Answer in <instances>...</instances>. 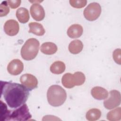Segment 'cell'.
<instances>
[{
  "label": "cell",
  "mask_w": 121,
  "mask_h": 121,
  "mask_svg": "<svg viewBox=\"0 0 121 121\" xmlns=\"http://www.w3.org/2000/svg\"><path fill=\"white\" fill-rule=\"evenodd\" d=\"M39 45V42L36 39L32 38L27 40L21 49L22 58L26 60L34 59L38 53Z\"/></svg>",
  "instance_id": "3"
},
{
  "label": "cell",
  "mask_w": 121,
  "mask_h": 121,
  "mask_svg": "<svg viewBox=\"0 0 121 121\" xmlns=\"http://www.w3.org/2000/svg\"><path fill=\"white\" fill-rule=\"evenodd\" d=\"M47 98L51 105L54 107L60 106L65 102L67 98V93L60 86L52 85L47 90Z\"/></svg>",
  "instance_id": "2"
},
{
  "label": "cell",
  "mask_w": 121,
  "mask_h": 121,
  "mask_svg": "<svg viewBox=\"0 0 121 121\" xmlns=\"http://www.w3.org/2000/svg\"><path fill=\"white\" fill-rule=\"evenodd\" d=\"M21 83L29 90L37 88L38 80L36 78L30 74H24L20 78Z\"/></svg>",
  "instance_id": "8"
},
{
  "label": "cell",
  "mask_w": 121,
  "mask_h": 121,
  "mask_svg": "<svg viewBox=\"0 0 121 121\" xmlns=\"http://www.w3.org/2000/svg\"><path fill=\"white\" fill-rule=\"evenodd\" d=\"M21 1L20 0H8L7 2L8 5L10 6V7L11 9H16L18 7H19L20 5Z\"/></svg>",
  "instance_id": "25"
},
{
  "label": "cell",
  "mask_w": 121,
  "mask_h": 121,
  "mask_svg": "<svg viewBox=\"0 0 121 121\" xmlns=\"http://www.w3.org/2000/svg\"><path fill=\"white\" fill-rule=\"evenodd\" d=\"M110 96L104 101V107L109 110L116 108L121 104V94L116 90H111L109 93Z\"/></svg>",
  "instance_id": "7"
},
{
  "label": "cell",
  "mask_w": 121,
  "mask_h": 121,
  "mask_svg": "<svg viewBox=\"0 0 121 121\" xmlns=\"http://www.w3.org/2000/svg\"><path fill=\"white\" fill-rule=\"evenodd\" d=\"M1 95L8 105L11 108H17L25 104L29 95V90L22 84L0 81Z\"/></svg>",
  "instance_id": "1"
},
{
  "label": "cell",
  "mask_w": 121,
  "mask_h": 121,
  "mask_svg": "<svg viewBox=\"0 0 121 121\" xmlns=\"http://www.w3.org/2000/svg\"><path fill=\"white\" fill-rule=\"evenodd\" d=\"M101 116V112L97 108H92L89 110L86 113V119L90 121L98 120Z\"/></svg>",
  "instance_id": "19"
},
{
  "label": "cell",
  "mask_w": 121,
  "mask_h": 121,
  "mask_svg": "<svg viewBox=\"0 0 121 121\" xmlns=\"http://www.w3.org/2000/svg\"><path fill=\"white\" fill-rule=\"evenodd\" d=\"M106 117L109 121H120L121 119V108L118 107L108 112Z\"/></svg>",
  "instance_id": "20"
},
{
  "label": "cell",
  "mask_w": 121,
  "mask_h": 121,
  "mask_svg": "<svg viewBox=\"0 0 121 121\" xmlns=\"http://www.w3.org/2000/svg\"><path fill=\"white\" fill-rule=\"evenodd\" d=\"M101 13V7L97 2L90 3L84 10V16L86 19L92 21L97 19Z\"/></svg>",
  "instance_id": "6"
},
{
  "label": "cell",
  "mask_w": 121,
  "mask_h": 121,
  "mask_svg": "<svg viewBox=\"0 0 121 121\" xmlns=\"http://www.w3.org/2000/svg\"><path fill=\"white\" fill-rule=\"evenodd\" d=\"M31 117L26 104H24L18 108L11 111L7 121H27Z\"/></svg>",
  "instance_id": "5"
},
{
  "label": "cell",
  "mask_w": 121,
  "mask_h": 121,
  "mask_svg": "<svg viewBox=\"0 0 121 121\" xmlns=\"http://www.w3.org/2000/svg\"><path fill=\"white\" fill-rule=\"evenodd\" d=\"M66 66L64 62L61 61H56L50 66V71L55 74H60L62 73L65 70Z\"/></svg>",
  "instance_id": "18"
},
{
  "label": "cell",
  "mask_w": 121,
  "mask_h": 121,
  "mask_svg": "<svg viewBox=\"0 0 121 121\" xmlns=\"http://www.w3.org/2000/svg\"><path fill=\"white\" fill-rule=\"evenodd\" d=\"M8 4L7 1H3L1 2L0 5V16L1 17L6 16L8 14H9V8L8 6Z\"/></svg>",
  "instance_id": "23"
},
{
  "label": "cell",
  "mask_w": 121,
  "mask_h": 121,
  "mask_svg": "<svg viewBox=\"0 0 121 121\" xmlns=\"http://www.w3.org/2000/svg\"><path fill=\"white\" fill-rule=\"evenodd\" d=\"M24 69L23 62L18 59L12 60L7 66L8 72L12 75H18L20 74Z\"/></svg>",
  "instance_id": "10"
},
{
  "label": "cell",
  "mask_w": 121,
  "mask_h": 121,
  "mask_svg": "<svg viewBox=\"0 0 121 121\" xmlns=\"http://www.w3.org/2000/svg\"><path fill=\"white\" fill-rule=\"evenodd\" d=\"M0 102V120L7 121V119L10 113V110L8 109L7 105L1 100Z\"/></svg>",
  "instance_id": "21"
},
{
  "label": "cell",
  "mask_w": 121,
  "mask_h": 121,
  "mask_svg": "<svg viewBox=\"0 0 121 121\" xmlns=\"http://www.w3.org/2000/svg\"><path fill=\"white\" fill-rule=\"evenodd\" d=\"M83 48L82 42L79 40H75L70 43L69 45V52L74 54H77L80 52Z\"/></svg>",
  "instance_id": "16"
},
{
  "label": "cell",
  "mask_w": 121,
  "mask_h": 121,
  "mask_svg": "<svg viewBox=\"0 0 121 121\" xmlns=\"http://www.w3.org/2000/svg\"><path fill=\"white\" fill-rule=\"evenodd\" d=\"M69 3L72 7L75 8L80 9L86 5L87 1L86 0H69Z\"/></svg>",
  "instance_id": "22"
},
{
  "label": "cell",
  "mask_w": 121,
  "mask_h": 121,
  "mask_svg": "<svg viewBox=\"0 0 121 121\" xmlns=\"http://www.w3.org/2000/svg\"><path fill=\"white\" fill-rule=\"evenodd\" d=\"M57 45L52 42H45L43 43L40 47V50L42 53L47 55L54 54L57 51Z\"/></svg>",
  "instance_id": "14"
},
{
  "label": "cell",
  "mask_w": 121,
  "mask_h": 121,
  "mask_svg": "<svg viewBox=\"0 0 121 121\" xmlns=\"http://www.w3.org/2000/svg\"><path fill=\"white\" fill-rule=\"evenodd\" d=\"M29 27V33H33L36 35L42 36L45 33V30L43 25L37 22H30L28 24Z\"/></svg>",
  "instance_id": "15"
},
{
  "label": "cell",
  "mask_w": 121,
  "mask_h": 121,
  "mask_svg": "<svg viewBox=\"0 0 121 121\" xmlns=\"http://www.w3.org/2000/svg\"><path fill=\"white\" fill-rule=\"evenodd\" d=\"M83 27L79 24H73L70 26L67 30V35L71 38H77L83 34Z\"/></svg>",
  "instance_id": "13"
},
{
  "label": "cell",
  "mask_w": 121,
  "mask_h": 121,
  "mask_svg": "<svg viewBox=\"0 0 121 121\" xmlns=\"http://www.w3.org/2000/svg\"><path fill=\"white\" fill-rule=\"evenodd\" d=\"M19 26L18 22L14 19L7 20L4 25L5 33L9 36H14L19 32Z\"/></svg>",
  "instance_id": "11"
},
{
  "label": "cell",
  "mask_w": 121,
  "mask_h": 121,
  "mask_svg": "<svg viewBox=\"0 0 121 121\" xmlns=\"http://www.w3.org/2000/svg\"><path fill=\"white\" fill-rule=\"evenodd\" d=\"M16 17L20 23H26L29 19V12L25 8H19L16 11Z\"/></svg>",
  "instance_id": "17"
},
{
  "label": "cell",
  "mask_w": 121,
  "mask_h": 121,
  "mask_svg": "<svg viewBox=\"0 0 121 121\" xmlns=\"http://www.w3.org/2000/svg\"><path fill=\"white\" fill-rule=\"evenodd\" d=\"M32 17L36 21H40L45 17V12L43 7L38 3H33L30 9Z\"/></svg>",
  "instance_id": "9"
},
{
  "label": "cell",
  "mask_w": 121,
  "mask_h": 121,
  "mask_svg": "<svg viewBox=\"0 0 121 121\" xmlns=\"http://www.w3.org/2000/svg\"><path fill=\"white\" fill-rule=\"evenodd\" d=\"M86 80V77L82 72L77 71L74 74L67 73L62 77L61 83L63 86L67 88H73L75 86L83 85Z\"/></svg>",
  "instance_id": "4"
},
{
  "label": "cell",
  "mask_w": 121,
  "mask_h": 121,
  "mask_svg": "<svg viewBox=\"0 0 121 121\" xmlns=\"http://www.w3.org/2000/svg\"><path fill=\"white\" fill-rule=\"evenodd\" d=\"M113 59L119 65L121 64V49H115L112 53Z\"/></svg>",
  "instance_id": "24"
},
{
  "label": "cell",
  "mask_w": 121,
  "mask_h": 121,
  "mask_svg": "<svg viewBox=\"0 0 121 121\" xmlns=\"http://www.w3.org/2000/svg\"><path fill=\"white\" fill-rule=\"evenodd\" d=\"M91 94L95 99L99 100L106 99L109 95L107 90L101 86L93 87L91 91Z\"/></svg>",
  "instance_id": "12"
}]
</instances>
